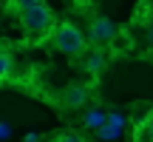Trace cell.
Returning <instances> with one entry per match:
<instances>
[{
    "label": "cell",
    "mask_w": 153,
    "mask_h": 142,
    "mask_svg": "<svg viewBox=\"0 0 153 142\" xmlns=\"http://www.w3.org/2000/svg\"><path fill=\"white\" fill-rule=\"evenodd\" d=\"M51 40H54V46L68 57H85V51H88V37L71 20H60L57 23L54 31H51Z\"/></svg>",
    "instance_id": "6da1fadb"
},
{
    "label": "cell",
    "mask_w": 153,
    "mask_h": 142,
    "mask_svg": "<svg viewBox=\"0 0 153 142\" xmlns=\"http://www.w3.org/2000/svg\"><path fill=\"white\" fill-rule=\"evenodd\" d=\"M20 23H23V28H26L28 34H48V31H54V14H51V9L48 6H37V9H31V11H26V14H20Z\"/></svg>",
    "instance_id": "7a4b0ae2"
},
{
    "label": "cell",
    "mask_w": 153,
    "mask_h": 142,
    "mask_svg": "<svg viewBox=\"0 0 153 142\" xmlns=\"http://www.w3.org/2000/svg\"><path fill=\"white\" fill-rule=\"evenodd\" d=\"M116 40V26L111 17H91V26H88V43H94V49H105L108 43Z\"/></svg>",
    "instance_id": "3957f363"
},
{
    "label": "cell",
    "mask_w": 153,
    "mask_h": 142,
    "mask_svg": "<svg viewBox=\"0 0 153 142\" xmlns=\"http://www.w3.org/2000/svg\"><path fill=\"white\" fill-rule=\"evenodd\" d=\"M88 97H91V91H88L85 82H68L65 88L60 91V105L65 111H76V108H85L88 105Z\"/></svg>",
    "instance_id": "277c9868"
},
{
    "label": "cell",
    "mask_w": 153,
    "mask_h": 142,
    "mask_svg": "<svg viewBox=\"0 0 153 142\" xmlns=\"http://www.w3.org/2000/svg\"><path fill=\"white\" fill-rule=\"evenodd\" d=\"M82 66H85V71L91 77H99L105 71V66H108V54H105L102 49H91V51H85V57H82Z\"/></svg>",
    "instance_id": "5b68a950"
},
{
    "label": "cell",
    "mask_w": 153,
    "mask_h": 142,
    "mask_svg": "<svg viewBox=\"0 0 153 142\" xmlns=\"http://www.w3.org/2000/svg\"><path fill=\"white\" fill-rule=\"evenodd\" d=\"M105 122H108V114H105L102 108H88L85 114H82V125H85L88 131H99Z\"/></svg>",
    "instance_id": "8992f818"
},
{
    "label": "cell",
    "mask_w": 153,
    "mask_h": 142,
    "mask_svg": "<svg viewBox=\"0 0 153 142\" xmlns=\"http://www.w3.org/2000/svg\"><path fill=\"white\" fill-rule=\"evenodd\" d=\"M14 54L11 51H0V80H9L11 74H14Z\"/></svg>",
    "instance_id": "52a82bcc"
},
{
    "label": "cell",
    "mask_w": 153,
    "mask_h": 142,
    "mask_svg": "<svg viewBox=\"0 0 153 142\" xmlns=\"http://www.w3.org/2000/svg\"><path fill=\"white\" fill-rule=\"evenodd\" d=\"M108 125L116 128V131H122V128L128 125V117L122 114V111H108Z\"/></svg>",
    "instance_id": "ba28073f"
},
{
    "label": "cell",
    "mask_w": 153,
    "mask_h": 142,
    "mask_svg": "<svg viewBox=\"0 0 153 142\" xmlns=\"http://www.w3.org/2000/svg\"><path fill=\"white\" fill-rule=\"evenodd\" d=\"M119 134H122V131H116V128H111L108 122H105V125L97 131V137L102 139V142H114V139H119Z\"/></svg>",
    "instance_id": "9c48e42d"
},
{
    "label": "cell",
    "mask_w": 153,
    "mask_h": 142,
    "mask_svg": "<svg viewBox=\"0 0 153 142\" xmlns=\"http://www.w3.org/2000/svg\"><path fill=\"white\" fill-rule=\"evenodd\" d=\"M11 6H14L20 14H26V11L37 9V6H43V0H11Z\"/></svg>",
    "instance_id": "30bf717a"
},
{
    "label": "cell",
    "mask_w": 153,
    "mask_h": 142,
    "mask_svg": "<svg viewBox=\"0 0 153 142\" xmlns=\"http://www.w3.org/2000/svg\"><path fill=\"white\" fill-rule=\"evenodd\" d=\"M57 142H82V137L74 134V131H62L60 137H57Z\"/></svg>",
    "instance_id": "8fae6325"
},
{
    "label": "cell",
    "mask_w": 153,
    "mask_h": 142,
    "mask_svg": "<svg viewBox=\"0 0 153 142\" xmlns=\"http://www.w3.org/2000/svg\"><path fill=\"white\" fill-rule=\"evenodd\" d=\"M11 137V125L9 122H0V139H9Z\"/></svg>",
    "instance_id": "7c38bea8"
},
{
    "label": "cell",
    "mask_w": 153,
    "mask_h": 142,
    "mask_svg": "<svg viewBox=\"0 0 153 142\" xmlns=\"http://www.w3.org/2000/svg\"><path fill=\"white\" fill-rule=\"evenodd\" d=\"M145 131H148V137L153 142V117H148V122H145Z\"/></svg>",
    "instance_id": "4fadbf2b"
},
{
    "label": "cell",
    "mask_w": 153,
    "mask_h": 142,
    "mask_svg": "<svg viewBox=\"0 0 153 142\" xmlns=\"http://www.w3.org/2000/svg\"><path fill=\"white\" fill-rule=\"evenodd\" d=\"M26 142H40V134L37 131H28L26 134Z\"/></svg>",
    "instance_id": "5bb4252c"
},
{
    "label": "cell",
    "mask_w": 153,
    "mask_h": 142,
    "mask_svg": "<svg viewBox=\"0 0 153 142\" xmlns=\"http://www.w3.org/2000/svg\"><path fill=\"white\" fill-rule=\"evenodd\" d=\"M148 37H150V46H153V26H150V34H148Z\"/></svg>",
    "instance_id": "9a60e30c"
},
{
    "label": "cell",
    "mask_w": 153,
    "mask_h": 142,
    "mask_svg": "<svg viewBox=\"0 0 153 142\" xmlns=\"http://www.w3.org/2000/svg\"><path fill=\"white\" fill-rule=\"evenodd\" d=\"M54 142H57V139H54Z\"/></svg>",
    "instance_id": "2e32d148"
}]
</instances>
